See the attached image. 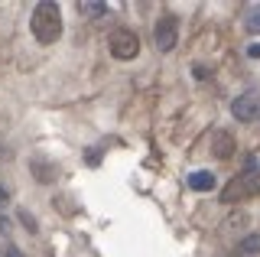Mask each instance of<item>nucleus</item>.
Returning a JSON list of instances; mask_svg holds the SVG:
<instances>
[{
	"label": "nucleus",
	"mask_w": 260,
	"mask_h": 257,
	"mask_svg": "<svg viewBox=\"0 0 260 257\" xmlns=\"http://www.w3.org/2000/svg\"><path fill=\"white\" fill-rule=\"evenodd\" d=\"M231 114H234V120H238V124H250V120L260 114V94H257V91L241 94V98L231 104Z\"/></svg>",
	"instance_id": "20e7f679"
},
{
	"label": "nucleus",
	"mask_w": 260,
	"mask_h": 257,
	"mask_svg": "<svg viewBox=\"0 0 260 257\" xmlns=\"http://www.w3.org/2000/svg\"><path fill=\"white\" fill-rule=\"evenodd\" d=\"M20 221L26 224V231H29V235H36V231H39V221H36V215H29L26 208H20Z\"/></svg>",
	"instance_id": "9b49d317"
},
{
	"label": "nucleus",
	"mask_w": 260,
	"mask_h": 257,
	"mask_svg": "<svg viewBox=\"0 0 260 257\" xmlns=\"http://www.w3.org/2000/svg\"><path fill=\"white\" fill-rule=\"evenodd\" d=\"M7 202H10V189H7L4 182H0V208H4Z\"/></svg>",
	"instance_id": "4468645a"
},
{
	"label": "nucleus",
	"mask_w": 260,
	"mask_h": 257,
	"mask_svg": "<svg viewBox=\"0 0 260 257\" xmlns=\"http://www.w3.org/2000/svg\"><path fill=\"white\" fill-rule=\"evenodd\" d=\"M29 29H32V39H36L39 46H52L55 39L62 36V10H59V4L43 0V4L32 7Z\"/></svg>",
	"instance_id": "f257e3e1"
},
{
	"label": "nucleus",
	"mask_w": 260,
	"mask_h": 257,
	"mask_svg": "<svg viewBox=\"0 0 260 257\" xmlns=\"http://www.w3.org/2000/svg\"><path fill=\"white\" fill-rule=\"evenodd\" d=\"M247 55H250V59H260V43H254V46H250V49H247Z\"/></svg>",
	"instance_id": "dca6fc26"
},
{
	"label": "nucleus",
	"mask_w": 260,
	"mask_h": 257,
	"mask_svg": "<svg viewBox=\"0 0 260 257\" xmlns=\"http://www.w3.org/2000/svg\"><path fill=\"white\" fill-rule=\"evenodd\" d=\"M234 153V137L228 131H215L211 134V156L215 159H228Z\"/></svg>",
	"instance_id": "39448f33"
},
{
	"label": "nucleus",
	"mask_w": 260,
	"mask_h": 257,
	"mask_svg": "<svg viewBox=\"0 0 260 257\" xmlns=\"http://www.w3.org/2000/svg\"><path fill=\"white\" fill-rule=\"evenodd\" d=\"M215 186H218V179H215L208 170H195V173L189 176V189H195V192H211Z\"/></svg>",
	"instance_id": "423d86ee"
},
{
	"label": "nucleus",
	"mask_w": 260,
	"mask_h": 257,
	"mask_svg": "<svg viewBox=\"0 0 260 257\" xmlns=\"http://www.w3.org/2000/svg\"><path fill=\"white\" fill-rule=\"evenodd\" d=\"M7 235H10V221H7V218H4V215H0V238H4V241H7Z\"/></svg>",
	"instance_id": "2eb2a0df"
},
{
	"label": "nucleus",
	"mask_w": 260,
	"mask_h": 257,
	"mask_svg": "<svg viewBox=\"0 0 260 257\" xmlns=\"http://www.w3.org/2000/svg\"><path fill=\"white\" fill-rule=\"evenodd\" d=\"M78 13L85 20H101L104 13H108V4H94V0H85V4H78Z\"/></svg>",
	"instance_id": "1a4fd4ad"
},
{
	"label": "nucleus",
	"mask_w": 260,
	"mask_h": 257,
	"mask_svg": "<svg viewBox=\"0 0 260 257\" xmlns=\"http://www.w3.org/2000/svg\"><path fill=\"white\" fill-rule=\"evenodd\" d=\"M4 244H7V241H4V238H0V247H4Z\"/></svg>",
	"instance_id": "a211bd4d"
},
{
	"label": "nucleus",
	"mask_w": 260,
	"mask_h": 257,
	"mask_svg": "<svg viewBox=\"0 0 260 257\" xmlns=\"http://www.w3.org/2000/svg\"><path fill=\"white\" fill-rule=\"evenodd\" d=\"M241 20H244V29H247V33L260 36V4H247Z\"/></svg>",
	"instance_id": "0eeeda50"
},
{
	"label": "nucleus",
	"mask_w": 260,
	"mask_h": 257,
	"mask_svg": "<svg viewBox=\"0 0 260 257\" xmlns=\"http://www.w3.org/2000/svg\"><path fill=\"white\" fill-rule=\"evenodd\" d=\"M108 49H111L114 59L130 62V59H137V55H140V36H137L134 29H127V26H117L111 33V39H108Z\"/></svg>",
	"instance_id": "f03ea898"
},
{
	"label": "nucleus",
	"mask_w": 260,
	"mask_h": 257,
	"mask_svg": "<svg viewBox=\"0 0 260 257\" xmlns=\"http://www.w3.org/2000/svg\"><path fill=\"white\" fill-rule=\"evenodd\" d=\"M238 254H244V257L260 254V235H247L244 241H238Z\"/></svg>",
	"instance_id": "9d476101"
},
{
	"label": "nucleus",
	"mask_w": 260,
	"mask_h": 257,
	"mask_svg": "<svg viewBox=\"0 0 260 257\" xmlns=\"http://www.w3.org/2000/svg\"><path fill=\"white\" fill-rule=\"evenodd\" d=\"M0 257H26V254H23V251H20L16 244H10V241H7V244L0 247Z\"/></svg>",
	"instance_id": "ddd939ff"
},
{
	"label": "nucleus",
	"mask_w": 260,
	"mask_h": 257,
	"mask_svg": "<svg viewBox=\"0 0 260 257\" xmlns=\"http://www.w3.org/2000/svg\"><path fill=\"white\" fill-rule=\"evenodd\" d=\"M234 224H247V215H244V212H234V215H228L221 228H234Z\"/></svg>",
	"instance_id": "f8f14e48"
},
{
	"label": "nucleus",
	"mask_w": 260,
	"mask_h": 257,
	"mask_svg": "<svg viewBox=\"0 0 260 257\" xmlns=\"http://www.w3.org/2000/svg\"><path fill=\"white\" fill-rule=\"evenodd\" d=\"M250 192H260V173L254 176V182H250Z\"/></svg>",
	"instance_id": "f3484780"
},
{
	"label": "nucleus",
	"mask_w": 260,
	"mask_h": 257,
	"mask_svg": "<svg viewBox=\"0 0 260 257\" xmlns=\"http://www.w3.org/2000/svg\"><path fill=\"white\" fill-rule=\"evenodd\" d=\"M29 170L36 173V179H39V182H52L55 176H59V170H55L52 163H46V159H39V156L32 159V163H29Z\"/></svg>",
	"instance_id": "6e6552de"
},
{
	"label": "nucleus",
	"mask_w": 260,
	"mask_h": 257,
	"mask_svg": "<svg viewBox=\"0 0 260 257\" xmlns=\"http://www.w3.org/2000/svg\"><path fill=\"white\" fill-rule=\"evenodd\" d=\"M153 39H156V49L159 52H173L179 46V17L176 13H162L156 29H153Z\"/></svg>",
	"instance_id": "7ed1b4c3"
}]
</instances>
